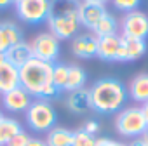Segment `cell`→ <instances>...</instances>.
<instances>
[{"mask_svg":"<svg viewBox=\"0 0 148 146\" xmlns=\"http://www.w3.org/2000/svg\"><path fill=\"white\" fill-rule=\"evenodd\" d=\"M21 87L37 99H52L59 94L54 85V64L32 57L26 64L19 68Z\"/></svg>","mask_w":148,"mask_h":146,"instance_id":"obj_1","label":"cell"},{"mask_svg":"<svg viewBox=\"0 0 148 146\" xmlns=\"http://www.w3.org/2000/svg\"><path fill=\"white\" fill-rule=\"evenodd\" d=\"M89 94H91V110L103 115L119 113L129 98L127 87L120 80L112 77L96 80L89 89Z\"/></svg>","mask_w":148,"mask_h":146,"instance_id":"obj_2","label":"cell"},{"mask_svg":"<svg viewBox=\"0 0 148 146\" xmlns=\"http://www.w3.org/2000/svg\"><path fill=\"white\" fill-rule=\"evenodd\" d=\"M49 31L58 40H68L79 35V0H51L47 16Z\"/></svg>","mask_w":148,"mask_h":146,"instance_id":"obj_3","label":"cell"},{"mask_svg":"<svg viewBox=\"0 0 148 146\" xmlns=\"http://www.w3.org/2000/svg\"><path fill=\"white\" fill-rule=\"evenodd\" d=\"M25 117H26L28 127L35 132H49L51 129L56 127V122H58V113L54 106L44 99L33 101L30 108L25 111Z\"/></svg>","mask_w":148,"mask_h":146,"instance_id":"obj_4","label":"cell"},{"mask_svg":"<svg viewBox=\"0 0 148 146\" xmlns=\"http://www.w3.org/2000/svg\"><path fill=\"white\" fill-rule=\"evenodd\" d=\"M115 129L119 134L125 137H139L148 129V123L145 120V115L141 111V106H127L122 108L117 113L115 118Z\"/></svg>","mask_w":148,"mask_h":146,"instance_id":"obj_5","label":"cell"},{"mask_svg":"<svg viewBox=\"0 0 148 146\" xmlns=\"http://www.w3.org/2000/svg\"><path fill=\"white\" fill-rule=\"evenodd\" d=\"M16 14L23 23L40 25L47 21L51 0H16Z\"/></svg>","mask_w":148,"mask_h":146,"instance_id":"obj_6","label":"cell"},{"mask_svg":"<svg viewBox=\"0 0 148 146\" xmlns=\"http://www.w3.org/2000/svg\"><path fill=\"white\" fill-rule=\"evenodd\" d=\"M32 45V52H33V57L40 59V61H45V63H56L58 57H59V52H61V45H59V40L51 33V31H44V33H38L33 42L30 44Z\"/></svg>","mask_w":148,"mask_h":146,"instance_id":"obj_7","label":"cell"},{"mask_svg":"<svg viewBox=\"0 0 148 146\" xmlns=\"http://www.w3.org/2000/svg\"><path fill=\"white\" fill-rule=\"evenodd\" d=\"M120 31L125 38H148V16L143 11H132L127 12L120 21Z\"/></svg>","mask_w":148,"mask_h":146,"instance_id":"obj_8","label":"cell"},{"mask_svg":"<svg viewBox=\"0 0 148 146\" xmlns=\"http://www.w3.org/2000/svg\"><path fill=\"white\" fill-rule=\"evenodd\" d=\"M106 7L101 4H94L91 0H79V19L80 25L94 30V26L98 25V21L106 14Z\"/></svg>","mask_w":148,"mask_h":146,"instance_id":"obj_9","label":"cell"},{"mask_svg":"<svg viewBox=\"0 0 148 146\" xmlns=\"http://www.w3.org/2000/svg\"><path fill=\"white\" fill-rule=\"evenodd\" d=\"M146 49H148L146 40L122 37L120 47H119V54H117V61H122V63L136 61V59H139V57H143L146 54Z\"/></svg>","mask_w":148,"mask_h":146,"instance_id":"obj_10","label":"cell"},{"mask_svg":"<svg viewBox=\"0 0 148 146\" xmlns=\"http://www.w3.org/2000/svg\"><path fill=\"white\" fill-rule=\"evenodd\" d=\"M71 52L79 59H91L98 54V37L96 35H77L71 38Z\"/></svg>","mask_w":148,"mask_h":146,"instance_id":"obj_11","label":"cell"},{"mask_svg":"<svg viewBox=\"0 0 148 146\" xmlns=\"http://www.w3.org/2000/svg\"><path fill=\"white\" fill-rule=\"evenodd\" d=\"M21 85L19 82V68L11 64L4 56L0 57V94H7Z\"/></svg>","mask_w":148,"mask_h":146,"instance_id":"obj_12","label":"cell"},{"mask_svg":"<svg viewBox=\"0 0 148 146\" xmlns=\"http://www.w3.org/2000/svg\"><path fill=\"white\" fill-rule=\"evenodd\" d=\"M33 103L32 96L19 85L18 89L7 92L2 96V104L7 111H12V113H19V111H26L30 108V104Z\"/></svg>","mask_w":148,"mask_h":146,"instance_id":"obj_13","label":"cell"},{"mask_svg":"<svg viewBox=\"0 0 148 146\" xmlns=\"http://www.w3.org/2000/svg\"><path fill=\"white\" fill-rule=\"evenodd\" d=\"M66 108L75 113V115H86L87 111H91V94L89 89H79L68 92L66 96Z\"/></svg>","mask_w":148,"mask_h":146,"instance_id":"obj_14","label":"cell"},{"mask_svg":"<svg viewBox=\"0 0 148 146\" xmlns=\"http://www.w3.org/2000/svg\"><path fill=\"white\" fill-rule=\"evenodd\" d=\"M23 40V31L14 23H0V56H4L9 47Z\"/></svg>","mask_w":148,"mask_h":146,"instance_id":"obj_15","label":"cell"},{"mask_svg":"<svg viewBox=\"0 0 148 146\" xmlns=\"http://www.w3.org/2000/svg\"><path fill=\"white\" fill-rule=\"evenodd\" d=\"M120 35H110V37H101L98 38V54L101 61H117L119 47H120Z\"/></svg>","mask_w":148,"mask_h":146,"instance_id":"obj_16","label":"cell"},{"mask_svg":"<svg viewBox=\"0 0 148 146\" xmlns=\"http://www.w3.org/2000/svg\"><path fill=\"white\" fill-rule=\"evenodd\" d=\"M4 57H5L11 64H14L16 68H21L23 64H26V63L33 57L32 45H30V44H26L25 40H21V42L14 44L12 47H9V49H7V52L4 54Z\"/></svg>","mask_w":148,"mask_h":146,"instance_id":"obj_17","label":"cell"},{"mask_svg":"<svg viewBox=\"0 0 148 146\" xmlns=\"http://www.w3.org/2000/svg\"><path fill=\"white\" fill-rule=\"evenodd\" d=\"M129 98L136 103H148V73H138L129 84Z\"/></svg>","mask_w":148,"mask_h":146,"instance_id":"obj_18","label":"cell"},{"mask_svg":"<svg viewBox=\"0 0 148 146\" xmlns=\"http://www.w3.org/2000/svg\"><path fill=\"white\" fill-rule=\"evenodd\" d=\"M86 82H87L86 70L82 66H79V64H68V80H66L64 91L66 92H73V91L84 89Z\"/></svg>","mask_w":148,"mask_h":146,"instance_id":"obj_19","label":"cell"},{"mask_svg":"<svg viewBox=\"0 0 148 146\" xmlns=\"http://www.w3.org/2000/svg\"><path fill=\"white\" fill-rule=\"evenodd\" d=\"M19 132H23L21 123L12 117H4L0 120V146H5Z\"/></svg>","mask_w":148,"mask_h":146,"instance_id":"obj_20","label":"cell"},{"mask_svg":"<svg viewBox=\"0 0 148 146\" xmlns=\"http://www.w3.org/2000/svg\"><path fill=\"white\" fill-rule=\"evenodd\" d=\"M73 132L64 127H54L47 132V146H71L73 144Z\"/></svg>","mask_w":148,"mask_h":146,"instance_id":"obj_21","label":"cell"},{"mask_svg":"<svg viewBox=\"0 0 148 146\" xmlns=\"http://www.w3.org/2000/svg\"><path fill=\"white\" fill-rule=\"evenodd\" d=\"M117 31H119V21H117L115 16L110 14V12H106V14L98 21V25H96L94 30H92V33H94L98 38H101V37H110V35H119Z\"/></svg>","mask_w":148,"mask_h":146,"instance_id":"obj_22","label":"cell"},{"mask_svg":"<svg viewBox=\"0 0 148 146\" xmlns=\"http://www.w3.org/2000/svg\"><path fill=\"white\" fill-rule=\"evenodd\" d=\"M66 80H68V64H64V63H54V85H56V89L59 92L64 91Z\"/></svg>","mask_w":148,"mask_h":146,"instance_id":"obj_23","label":"cell"},{"mask_svg":"<svg viewBox=\"0 0 148 146\" xmlns=\"http://www.w3.org/2000/svg\"><path fill=\"white\" fill-rule=\"evenodd\" d=\"M96 141L98 139L94 136H91V134L84 132L82 129H79V130L73 132V144L71 146H96Z\"/></svg>","mask_w":148,"mask_h":146,"instance_id":"obj_24","label":"cell"},{"mask_svg":"<svg viewBox=\"0 0 148 146\" xmlns=\"http://www.w3.org/2000/svg\"><path fill=\"white\" fill-rule=\"evenodd\" d=\"M112 4L117 11H124L125 14L127 12H132V11H138L141 0H112Z\"/></svg>","mask_w":148,"mask_h":146,"instance_id":"obj_25","label":"cell"},{"mask_svg":"<svg viewBox=\"0 0 148 146\" xmlns=\"http://www.w3.org/2000/svg\"><path fill=\"white\" fill-rule=\"evenodd\" d=\"M28 141H30V136L23 130V132H19L16 137H12L5 146H26V144H28Z\"/></svg>","mask_w":148,"mask_h":146,"instance_id":"obj_26","label":"cell"},{"mask_svg":"<svg viewBox=\"0 0 148 146\" xmlns=\"http://www.w3.org/2000/svg\"><path fill=\"white\" fill-rule=\"evenodd\" d=\"M82 130L87 132V134H91V136H96V134L99 132V123H98L96 120H87V122L82 125Z\"/></svg>","mask_w":148,"mask_h":146,"instance_id":"obj_27","label":"cell"},{"mask_svg":"<svg viewBox=\"0 0 148 146\" xmlns=\"http://www.w3.org/2000/svg\"><path fill=\"white\" fill-rule=\"evenodd\" d=\"M96 146H129V144L120 143V141H115V139H108V137H99L96 141Z\"/></svg>","mask_w":148,"mask_h":146,"instance_id":"obj_28","label":"cell"},{"mask_svg":"<svg viewBox=\"0 0 148 146\" xmlns=\"http://www.w3.org/2000/svg\"><path fill=\"white\" fill-rule=\"evenodd\" d=\"M26 146H47V143L42 141V139H38V137H30V141H28Z\"/></svg>","mask_w":148,"mask_h":146,"instance_id":"obj_29","label":"cell"},{"mask_svg":"<svg viewBox=\"0 0 148 146\" xmlns=\"http://www.w3.org/2000/svg\"><path fill=\"white\" fill-rule=\"evenodd\" d=\"M129 146H148V143H145V141H143V139L139 137V139H136V141H132V143H131Z\"/></svg>","mask_w":148,"mask_h":146,"instance_id":"obj_30","label":"cell"},{"mask_svg":"<svg viewBox=\"0 0 148 146\" xmlns=\"http://www.w3.org/2000/svg\"><path fill=\"white\" fill-rule=\"evenodd\" d=\"M11 4H14V0H0V9H5Z\"/></svg>","mask_w":148,"mask_h":146,"instance_id":"obj_31","label":"cell"},{"mask_svg":"<svg viewBox=\"0 0 148 146\" xmlns=\"http://www.w3.org/2000/svg\"><path fill=\"white\" fill-rule=\"evenodd\" d=\"M141 111H143V115H145V120H146V123H148V103H145V104L141 106Z\"/></svg>","mask_w":148,"mask_h":146,"instance_id":"obj_32","label":"cell"},{"mask_svg":"<svg viewBox=\"0 0 148 146\" xmlns=\"http://www.w3.org/2000/svg\"><path fill=\"white\" fill-rule=\"evenodd\" d=\"M91 2H94V4H101V5H105V4H108V2H112V0H91Z\"/></svg>","mask_w":148,"mask_h":146,"instance_id":"obj_33","label":"cell"},{"mask_svg":"<svg viewBox=\"0 0 148 146\" xmlns=\"http://www.w3.org/2000/svg\"><path fill=\"white\" fill-rule=\"evenodd\" d=\"M141 139H143V141H145V143H148V129H146V130H145V134H143V136H141Z\"/></svg>","mask_w":148,"mask_h":146,"instance_id":"obj_34","label":"cell"},{"mask_svg":"<svg viewBox=\"0 0 148 146\" xmlns=\"http://www.w3.org/2000/svg\"><path fill=\"white\" fill-rule=\"evenodd\" d=\"M4 118V113H2V110H0V120H2Z\"/></svg>","mask_w":148,"mask_h":146,"instance_id":"obj_35","label":"cell"},{"mask_svg":"<svg viewBox=\"0 0 148 146\" xmlns=\"http://www.w3.org/2000/svg\"><path fill=\"white\" fill-rule=\"evenodd\" d=\"M0 57H2V56H0Z\"/></svg>","mask_w":148,"mask_h":146,"instance_id":"obj_36","label":"cell"}]
</instances>
